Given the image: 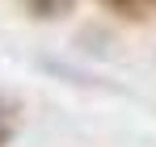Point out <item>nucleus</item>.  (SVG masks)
Instances as JSON below:
<instances>
[{
  "mask_svg": "<svg viewBox=\"0 0 156 147\" xmlns=\"http://www.w3.org/2000/svg\"><path fill=\"white\" fill-rule=\"evenodd\" d=\"M101 9H110L114 17H122V21H148L156 13V0H97Z\"/></svg>",
  "mask_w": 156,
  "mask_h": 147,
  "instance_id": "f03ea898",
  "label": "nucleus"
},
{
  "mask_svg": "<svg viewBox=\"0 0 156 147\" xmlns=\"http://www.w3.org/2000/svg\"><path fill=\"white\" fill-rule=\"evenodd\" d=\"M13 130H17V114H13V105H0V147H9Z\"/></svg>",
  "mask_w": 156,
  "mask_h": 147,
  "instance_id": "7ed1b4c3",
  "label": "nucleus"
},
{
  "mask_svg": "<svg viewBox=\"0 0 156 147\" xmlns=\"http://www.w3.org/2000/svg\"><path fill=\"white\" fill-rule=\"evenodd\" d=\"M17 9L30 21H63L76 13V0H17Z\"/></svg>",
  "mask_w": 156,
  "mask_h": 147,
  "instance_id": "f257e3e1",
  "label": "nucleus"
}]
</instances>
